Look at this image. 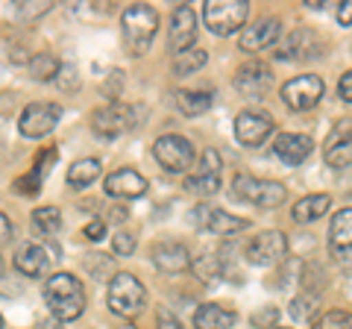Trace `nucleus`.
I'll list each match as a JSON object with an SVG mask.
<instances>
[{"label":"nucleus","instance_id":"obj_5","mask_svg":"<svg viewBox=\"0 0 352 329\" xmlns=\"http://www.w3.org/2000/svg\"><path fill=\"white\" fill-rule=\"evenodd\" d=\"M232 191L241 200H247L252 206H261V209H276V206L285 203V185L276 180H258V177H250V173H238L235 182H232Z\"/></svg>","mask_w":352,"mask_h":329},{"label":"nucleus","instance_id":"obj_19","mask_svg":"<svg viewBox=\"0 0 352 329\" xmlns=\"http://www.w3.org/2000/svg\"><path fill=\"white\" fill-rule=\"evenodd\" d=\"M197 41V15L188 3L176 6L173 18H170V47L173 53H185L191 50Z\"/></svg>","mask_w":352,"mask_h":329},{"label":"nucleus","instance_id":"obj_3","mask_svg":"<svg viewBox=\"0 0 352 329\" xmlns=\"http://www.w3.org/2000/svg\"><path fill=\"white\" fill-rule=\"evenodd\" d=\"M106 303H109V309H112V315L129 317V315H138L144 309L147 291H144V285H141V279L132 277V273H115L106 288Z\"/></svg>","mask_w":352,"mask_h":329},{"label":"nucleus","instance_id":"obj_9","mask_svg":"<svg viewBox=\"0 0 352 329\" xmlns=\"http://www.w3.org/2000/svg\"><path fill=\"white\" fill-rule=\"evenodd\" d=\"M59 118H62L59 103H47V100L30 103L18 118V129H21V136H27V138H44L56 129Z\"/></svg>","mask_w":352,"mask_h":329},{"label":"nucleus","instance_id":"obj_35","mask_svg":"<svg viewBox=\"0 0 352 329\" xmlns=\"http://www.w3.org/2000/svg\"><path fill=\"white\" fill-rule=\"evenodd\" d=\"M194 270H197V277L212 279V277H220V273H223V265H220V262H217L214 256H203V259H197Z\"/></svg>","mask_w":352,"mask_h":329},{"label":"nucleus","instance_id":"obj_22","mask_svg":"<svg viewBox=\"0 0 352 329\" xmlns=\"http://www.w3.org/2000/svg\"><path fill=\"white\" fill-rule=\"evenodd\" d=\"M311 150H314V141L305 133H282L273 141V153H276L285 164H302L311 156Z\"/></svg>","mask_w":352,"mask_h":329},{"label":"nucleus","instance_id":"obj_2","mask_svg":"<svg viewBox=\"0 0 352 329\" xmlns=\"http://www.w3.org/2000/svg\"><path fill=\"white\" fill-rule=\"evenodd\" d=\"M120 27H124L126 47L135 53V56H144L159 32V15H156V9L147 3H132L129 9H124V15H120Z\"/></svg>","mask_w":352,"mask_h":329},{"label":"nucleus","instance_id":"obj_47","mask_svg":"<svg viewBox=\"0 0 352 329\" xmlns=\"http://www.w3.org/2000/svg\"><path fill=\"white\" fill-rule=\"evenodd\" d=\"M273 329H288V326H273Z\"/></svg>","mask_w":352,"mask_h":329},{"label":"nucleus","instance_id":"obj_29","mask_svg":"<svg viewBox=\"0 0 352 329\" xmlns=\"http://www.w3.org/2000/svg\"><path fill=\"white\" fill-rule=\"evenodd\" d=\"M208 62V53L203 47H191V50H185V53H176L173 56V74L176 76H191L203 68V65Z\"/></svg>","mask_w":352,"mask_h":329},{"label":"nucleus","instance_id":"obj_36","mask_svg":"<svg viewBox=\"0 0 352 329\" xmlns=\"http://www.w3.org/2000/svg\"><path fill=\"white\" fill-rule=\"evenodd\" d=\"M112 247H115L118 256H129L132 250H135V238H132L129 233H118V235L112 238Z\"/></svg>","mask_w":352,"mask_h":329},{"label":"nucleus","instance_id":"obj_17","mask_svg":"<svg viewBox=\"0 0 352 329\" xmlns=\"http://www.w3.org/2000/svg\"><path fill=\"white\" fill-rule=\"evenodd\" d=\"M320 53V36L311 30H294L288 39L279 41V47H276V59H285V62H302V59H311Z\"/></svg>","mask_w":352,"mask_h":329},{"label":"nucleus","instance_id":"obj_40","mask_svg":"<svg viewBox=\"0 0 352 329\" xmlns=\"http://www.w3.org/2000/svg\"><path fill=\"white\" fill-rule=\"evenodd\" d=\"M212 212H214V209H208V206H203V203L194 206V209H191V224L208 229V217H212Z\"/></svg>","mask_w":352,"mask_h":329},{"label":"nucleus","instance_id":"obj_10","mask_svg":"<svg viewBox=\"0 0 352 329\" xmlns=\"http://www.w3.org/2000/svg\"><path fill=\"white\" fill-rule=\"evenodd\" d=\"M223 185V159H220L217 150H203L200 168L185 177V191L191 194H214Z\"/></svg>","mask_w":352,"mask_h":329},{"label":"nucleus","instance_id":"obj_43","mask_svg":"<svg viewBox=\"0 0 352 329\" xmlns=\"http://www.w3.org/2000/svg\"><path fill=\"white\" fill-rule=\"evenodd\" d=\"M338 21L344 27H349L352 24V0H346V3H340V9H338Z\"/></svg>","mask_w":352,"mask_h":329},{"label":"nucleus","instance_id":"obj_31","mask_svg":"<svg viewBox=\"0 0 352 329\" xmlns=\"http://www.w3.org/2000/svg\"><path fill=\"white\" fill-rule=\"evenodd\" d=\"M317 309H320V303H317L314 294H300V297L291 300L294 321H317Z\"/></svg>","mask_w":352,"mask_h":329},{"label":"nucleus","instance_id":"obj_6","mask_svg":"<svg viewBox=\"0 0 352 329\" xmlns=\"http://www.w3.org/2000/svg\"><path fill=\"white\" fill-rule=\"evenodd\" d=\"M153 156H156V162L162 164L168 173H188L194 168V145L185 136H162L156 138V145H153Z\"/></svg>","mask_w":352,"mask_h":329},{"label":"nucleus","instance_id":"obj_21","mask_svg":"<svg viewBox=\"0 0 352 329\" xmlns=\"http://www.w3.org/2000/svg\"><path fill=\"white\" fill-rule=\"evenodd\" d=\"M50 256H56L53 250H47L38 241H30V244H21L15 253V268L24 273V277H44L50 270Z\"/></svg>","mask_w":352,"mask_h":329},{"label":"nucleus","instance_id":"obj_38","mask_svg":"<svg viewBox=\"0 0 352 329\" xmlns=\"http://www.w3.org/2000/svg\"><path fill=\"white\" fill-rule=\"evenodd\" d=\"M276 321H279V312L273 309V306H264L261 312L252 315V323H256V326H273Z\"/></svg>","mask_w":352,"mask_h":329},{"label":"nucleus","instance_id":"obj_23","mask_svg":"<svg viewBox=\"0 0 352 329\" xmlns=\"http://www.w3.org/2000/svg\"><path fill=\"white\" fill-rule=\"evenodd\" d=\"M59 229H62V212L56 206H41V209L32 212V233H36L56 256H62V247L56 244Z\"/></svg>","mask_w":352,"mask_h":329},{"label":"nucleus","instance_id":"obj_45","mask_svg":"<svg viewBox=\"0 0 352 329\" xmlns=\"http://www.w3.org/2000/svg\"><path fill=\"white\" fill-rule=\"evenodd\" d=\"M0 226H3V244H9V241H12V235H15L12 224H9V215H0Z\"/></svg>","mask_w":352,"mask_h":329},{"label":"nucleus","instance_id":"obj_25","mask_svg":"<svg viewBox=\"0 0 352 329\" xmlns=\"http://www.w3.org/2000/svg\"><path fill=\"white\" fill-rule=\"evenodd\" d=\"M329 206H332V197L329 194H308V197H302V200L294 203L291 217L296 224H311V221H317V217H323L329 212Z\"/></svg>","mask_w":352,"mask_h":329},{"label":"nucleus","instance_id":"obj_12","mask_svg":"<svg viewBox=\"0 0 352 329\" xmlns=\"http://www.w3.org/2000/svg\"><path fill=\"white\" fill-rule=\"evenodd\" d=\"M276 129V120L264 112H256V109H247L235 118V138L244 147H258L270 138V133Z\"/></svg>","mask_w":352,"mask_h":329},{"label":"nucleus","instance_id":"obj_11","mask_svg":"<svg viewBox=\"0 0 352 329\" xmlns=\"http://www.w3.org/2000/svg\"><path fill=\"white\" fill-rule=\"evenodd\" d=\"M244 256H247L250 265H276L279 259L288 256V238H285L279 229H267V233H258V235L244 247Z\"/></svg>","mask_w":352,"mask_h":329},{"label":"nucleus","instance_id":"obj_20","mask_svg":"<svg viewBox=\"0 0 352 329\" xmlns=\"http://www.w3.org/2000/svg\"><path fill=\"white\" fill-rule=\"evenodd\" d=\"M103 191H106L109 197H124V200H135V197H144L147 180L141 177L138 171H132V168H118L115 173H109V177H106Z\"/></svg>","mask_w":352,"mask_h":329},{"label":"nucleus","instance_id":"obj_15","mask_svg":"<svg viewBox=\"0 0 352 329\" xmlns=\"http://www.w3.org/2000/svg\"><path fill=\"white\" fill-rule=\"evenodd\" d=\"M235 89H238V94L250 97V100H264L273 89V74H270L267 65L250 62V65H244V68H238Z\"/></svg>","mask_w":352,"mask_h":329},{"label":"nucleus","instance_id":"obj_44","mask_svg":"<svg viewBox=\"0 0 352 329\" xmlns=\"http://www.w3.org/2000/svg\"><path fill=\"white\" fill-rule=\"evenodd\" d=\"M36 329H65V321H59V317H41V321H36Z\"/></svg>","mask_w":352,"mask_h":329},{"label":"nucleus","instance_id":"obj_16","mask_svg":"<svg viewBox=\"0 0 352 329\" xmlns=\"http://www.w3.org/2000/svg\"><path fill=\"white\" fill-rule=\"evenodd\" d=\"M279 39H282V21L279 18H261L256 24L244 27V32H241V50L258 53V50L273 47Z\"/></svg>","mask_w":352,"mask_h":329},{"label":"nucleus","instance_id":"obj_41","mask_svg":"<svg viewBox=\"0 0 352 329\" xmlns=\"http://www.w3.org/2000/svg\"><path fill=\"white\" fill-rule=\"evenodd\" d=\"M338 94H340V100L352 103V71H346L344 76H340V83H338Z\"/></svg>","mask_w":352,"mask_h":329},{"label":"nucleus","instance_id":"obj_39","mask_svg":"<svg viewBox=\"0 0 352 329\" xmlns=\"http://www.w3.org/2000/svg\"><path fill=\"white\" fill-rule=\"evenodd\" d=\"M82 238H85V241H100V238H106V221H91V224H85V226H82Z\"/></svg>","mask_w":352,"mask_h":329},{"label":"nucleus","instance_id":"obj_13","mask_svg":"<svg viewBox=\"0 0 352 329\" xmlns=\"http://www.w3.org/2000/svg\"><path fill=\"white\" fill-rule=\"evenodd\" d=\"M329 253L338 265L352 268V206L340 209L329 226Z\"/></svg>","mask_w":352,"mask_h":329},{"label":"nucleus","instance_id":"obj_33","mask_svg":"<svg viewBox=\"0 0 352 329\" xmlns=\"http://www.w3.org/2000/svg\"><path fill=\"white\" fill-rule=\"evenodd\" d=\"M311 329H352V315H349V312H340V309L323 312V315L314 321Z\"/></svg>","mask_w":352,"mask_h":329},{"label":"nucleus","instance_id":"obj_46","mask_svg":"<svg viewBox=\"0 0 352 329\" xmlns=\"http://www.w3.org/2000/svg\"><path fill=\"white\" fill-rule=\"evenodd\" d=\"M118 329H135V326H132V323H124V326H118Z\"/></svg>","mask_w":352,"mask_h":329},{"label":"nucleus","instance_id":"obj_37","mask_svg":"<svg viewBox=\"0 0 352 329\" xmlns=\"http://www.w3.org/2000/svg\"><path fill=\"white\" fill-rule=\"evenodd\" d=\"M156 329H182V323L170 309H164L162 306V309L156 312Z\"/></svg>","mask_w":352,"mask_h":329},{"label":"nucleus","instance_id":"obj_26","mask_svg":"<svg viewBox=\"0 0 352 329\" xmlns=\"http://www.w3.org/2000/svg\"><path fill=\"white\" fill-rule=\"evenodd\" d=\"M214 103V94L208 89H182L176 92V106H179V112L185 118H197L208 112V106Z\"/></svg>","mask_w":352,"mask_h":329},{"label":"nucleus","instance_id":"obj_42","mask_svg":"<svg viewBox=\"0 0 352 329\" xmlns=\"http://www.w3.org/2000/svg\"><path fill=\"white\" fill-rule=\"evenodd\" d=\"M59 85H65V89H76V71L74 68H65L62 65V74H59Z\"/></svg>","mask_w":352,"mask_h":329},{"label":"nucleus","instance_id":"obj_7","mask_svg":"<svg viewBox=\"0 0 352 329\" xmlns=\"http://www.w3.org/2000/svg\"><path fill=\"white\" fill-rule=\"evenodd\" d=\"M323 92L326 85L317 74H302V76H294L282 85V103L294 109V112H305V109H314L317 103L323 100Z\"/></svg>","mask_w":352,"mask_h":329},{"label":"nucleus","instance_id":"obj_1","mask_svg":"<svg viewBox=\"0 0 352 329\" xmlns=\"http://www.w3.org/2000/svg\"><path fill=\"white\" fill-rule=\"evenodd\" d=\"M44 303L59 321H76L85 312V291L74 273H53L44 285Z\"/></svg>","mask_w":352,"mask_h":329},{"label":"nucleus","instance_id":"obj_24","mask_svg":"<svg viewBox=\"0 0 352 329\" xmlns=\"http://www.w3.org/2000/svg\"><path fill=\"white\" fill-rule=\"evenodd\" d=\"M238 315L232 309H223L217 303H206L194 312V326L197 329H232Z\"/></svg>","mask_w":352,"mask_h":329},{"label":"nucleus","instance_id":"obj_8","mask_svg":"<svg viewBox=\"0 0 352 329\" xmlns=\"http://www.w3.org/2000/svg\"><path fill=\"white\" fill-rule=\"evenodd\" d=\"M91 127L97 136L103 138H118L129 133L135 127V109L129 103H120V100H109L106 106H100L97 112L91 115Z\"/></svg>","mask_w":352,"mask_h":329},{"label":"nucleus","instance_id":"obj_30","mask_svg":"<svg viewBox=\"0 0 352 329\" xmlns=\"http://www.w3.org/2000/svg\"><path fill=\"white\" fill-rule=\"evenodd\" d=\"M247 226H250V224L244 221V217H235V215H229V212H223V209H214L212 217H208V233L223 235V238L235 235V233H241V229H247Z\"/></svg>","mask_w":352,"mask_h":329},{"label":"nucleus","instance_id":"obj_34","mask_svg":"<svg viewBox=\"0 0 352 329\" xmlns=\"http://www.w3.org/2000/svg\"><path fill=\"white\" fill-rule=\"evenodd\" d=\"M41 177H44V171L41 168H32L27 177H18L15 182H12V189L18 191V194H38V189H41Z\"/></svg>","mask_w":352,"mask_h":329},{"label":"nucleus","instance_id":"obj_32","mask_svg":"<svg viewBox=\"0 0 352 329\" xmlns=\"http://www.w3.org/2000/svg\"><path fill=\"white\" fill-rule=\"evenodd\" d=\"M82 265H85V270L91 273V277H97V279L112 277V270H115L112 256H106V253H88V256L82 259Z\"/></svg>","mask_w":352,"mask_h":329},{"label":"nucleus","instance_id":"obj_14","mask_svg":"<svg viewBox=\"0 0 352 329\" xmlns=\"http://www.w3.org/2000/svg\"><path fill=\"white\" fill-rule=\"evenodd\" d=\"M323 156L329 168H349L352 164V118H340L323 145Z\"/></svg>","mask_w":352,"mask_h":329},{"label":"nucleus","instance_id":"obj_27","mask_svg":"<svg viewBox=\"0 0 352 329\" xmlns=\"http://www.w3.org/2000/svg\"><path fill=\"white\" fill-rule=\"evenodd\" d=\"M62 74V62L53 56V53H36L30 59V76L38 83H50V80H59Z\"/></svg>","mask_w":352,"mask_h":329},{"label":"nucleus","instance_id":"obj_28","mask_svg":"<svg viewBox=\"0 0 352 329\" xmlns=\"http://www.w3.org/2000/svg\"><path fill=\"white\" fill-rule=\"evenodd\" d=\"M100 177V159H80L68 168V185L74 189H85Z\"/></svg>","mask_w":352,"mask_h":329},{"label":"nucleus","instance_id":"obj_18","mask_svg":"<svg viewBox=\"0 0 352 329\" xmlns=\"http://www.w3.org/2000/svg\"><path fill=\"white\" fill-rule=\"evenodd\" d=\"M153 265H156L162 273H182L191 268V256L188 250H185V244H179V241L173 238H162L153 244Z\"/></svg>","mask_w":352,"mask_h":329},{"label":"nucleus","instance_id":"obj_4","mask_svg":"<svg viewBox=\"0 0 352 329\" xmlns=\"http://www.w3.org/2000/svg\"><path fill=\"white\" fill-rule=\"evenodd\" d=\"M250 3L247 0H206L203 21L214 36H229L247 24Z\"/></svg>","mask_w":352,"mask_h":329}]
</instances>
